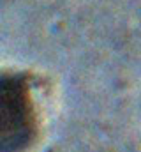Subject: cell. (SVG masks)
<instances>
[{"label":"cell","mask_w":141,"mask_h":152,"mask_svg":"<svg viewBox=\"0 0 141 152\" xmlns=\"http://www.w3.org/2000/svg\"><path fill=\"white\" fill-rule=\"evenodd\" d=\"M39 133V113L25 75L0 73V152H23Z\"/></svg>","instance_id":"1"}]
</instances>
